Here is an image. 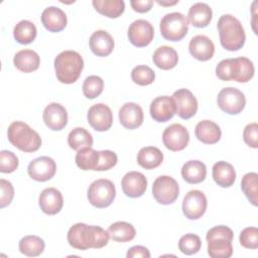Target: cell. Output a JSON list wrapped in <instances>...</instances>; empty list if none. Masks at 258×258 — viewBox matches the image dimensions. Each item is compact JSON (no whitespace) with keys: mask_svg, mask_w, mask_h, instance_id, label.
I'll use <instances>...</instances> for the list:
<instances>
[{"mask_svg":"<svg viewBox=\"0 0 258 258\" xmlns=\"http://www.w3.org/2000/svg\"><path fill=\"white\" fill-rule=\"evenodd\" d=\"M118 162L117 154L112 150H101L99 151V163L95 170L104 171L114 167Z\"/></svg>","mask_w":258,"mask_h":258,"instance_id":"cell-44","label":"cell"},{"mask_svg":"<svg viewBox=\"0 0 258 258\" xmlns=\"http://www.w3.org/2000/svg\"><path fill=\"white\" fill-rule=\"evenodd\" d=\"M8 141L24 152H34L41 146L39 134L21 121L12 122L7 130Z\"/></svg>","mask_w":258,"mask_h":258,"instance_id":"cell-5","label":"cell"},{"mask_svg":"<svg viewBox=\"0 0 258 258\" xmlns=\"http://www.w3.org/2000/svg\"><path fill=\"white\" fill-rule=\"evenodd\" d=\"M152 195L157 203L167 206L178 198L179 185L173 177L160 175L153 181Z\"/></svg>","mask_w":258,"mask_h":258,"instance_id":"cell-9","label":"cell"},{"mask_svg":"<svg viewBox=\"0 0 258 258\" xmlns=\"http://www.w3.org/2000/svg\"><path fill=\"white\" fill-rule=\"evenodd\" d=\"M109 233L100 226L77 223L68 232L69 244L78 250H88L90 248L100 249L109 242Z\"/></svg>","mask_w":258,"mask_h":258,"instance_id":"cell-1","label":"cell"},{"mask_svg":"<svg viewBox=\"0 0 258 258\" xmlns=\"http://www.w3.org/2000/svg\"><path fill=\"white\" fill-rule=\"evenodd\" d=\"M132 81L139 86H148L155 80V73L147 66H137L131 72Z\"/></svg>","mask_w":258,"mask_h":258,"instance_id":"cell-41","label":"cell"},{"mask_svg":"<svg viewBox=\"0 0 258 258\" xmlns=\"http://www.w3.org/2000/svg\"><path fill=\"white\" fill-rule=\"evenodd\" d=\"M41 22L45 29L50 32H59L67 26V15L58 7L49 6L41 13Z\"/></svg>","mask_w":258,"mask_h":258,"instance_id":"cell-23","label":"cell"},{"mask_svg":"<svg viewBox=\"0 0 258 258\" xmlns=\"http://www.w3.org/2000/svg\"><path fill=\"white\" fill-rule=\"evenodd\" d=\"M243 139L248 146L252 148L258 147V124L256 122L250 123L244 128Z\"/></svg>","mask_w":258,"mask_h":258,"instance_id":"cell-46","label":"cell"},{"mask_svg":"<svg viewBox=\"0 0 258 258\" xmlns=\"http://www.w3.org/2000/svg\"><path fill=\"white\" fill-rule=\"evenodd\" d=\"M92 4L96 11L109 18H117L125 10L123 0H93Z\"/></svg>","mask_w":258,"mask_h":258,"instance_id":"cell-33","label":"cell"},{"mask_svg":"<svg viewBox=\"0 0 258 258\" xmlns=\"http://www.w3.org/2000/svg\"><path fill=\"white\" fill-rule=\"evenodd\" d=\"M38 204L41 211L46 215H56L63 206L61 192L55 187L44 188L39 195Z\"/></svg>","mask_w":258,"mask_h":258,"instance_id":"cell-21","label":"cell"},{"mask_svg":"<svg viewBox=\"0 0 258 258\" xmlns=\"http://www.w3.org/2000/svg\"><path fill=\"white\" fill-rule=\"evenodd\" d=\"M202 247L201 238L196 234H185L178 241V249L185 255H194L200 251Z\"/></svg>","mask_w":258,"mask_h":258,"instance_id":"cell-40","label":"cell"},{"mask_svg":"<svg viewBox=\"0 0 258 258\" xmlns=\"http://www.w3.org/2000/svg\"><path fill=\"white\" fill-rule=\"evenodd\" d=\"M45 244L44 241L35 235H27L24 236L19 241V251L25 256L28 257H36L39 256L44 250Z\"/></svg>","mask_w":258,"mask_h":258,"instance_id":"cell-34","label":"cell"},{"mask_svg":"<svg viewBox=\"0 0 258 258\" xmlns=\"http://www.w3.org/2000/svg\"><path fill=\"white\" fill-rule=\"evenodd\" d=\"M90 48L97 56H108L114 49V39L112 35L105 30H97L89 40Z\"/></svg>","mask_w":258,"mask_h":258,"instance_id":"cell-24","label":"cell"},{"mask_svg":"<svg viewBox=\"0 0 258 258\" xmlns=\"http://www.w3.org/2000/svg\"><path fill=\"white\" fill-rule=\"evenodd\" d=\"M196 137L205 144H215L222 136L221 128L217 123L211 120L200 121L195 128Z\"/></svg>","mask_w":258,"mask_h":258,"instance_id":"cell-25","label":"cell"},{"mask_svg":"<svg viewBox=\"0 0 258 258\" xmlns=\"http://www.w3.org/2000/svg\"><path fill=\"white\" fill-rule=\"evenodd\" d=\"M240 244L247 249L258 248V229L256 227H247L241 231L239 236Z\"/></svg>","mask_w":258,"mask_h":258,"instance_id":"cell-43","label":"cell"},{"mask_svg":"<svg viewBox=\"0 0 258 258\" xmlns=\"http://www.w3.org/2000/svg\"><path fill=\"white\" fill-rule=\"evenodd\" d=\"M174 103L176 114L179 118L187 120L196 115L198 111V100L187 89H179L171 96Z\"/></svg>","mask_w":258,"mask_h":258,"instance_id":"cell-16","label":"cell"},{"mask_svg":"<svg viewBox=\"0 0 258 258\" xmlns=\"http://www.w3.org/2000/svg\"><path fill=\"white\" fill-rule=\"evenodd\" d=\"M87 197L92 206L98 209L107 208L115 200L116 188L110 179H96L90 184Z\"/></svg>","mask_w":258,"mask_h":258,"instance_id":"cell-8","label":"cell"},{"mask_svg":"<svg viewBox=\"0 0 258 258\" xmlns=\"http://www.w3.org/2000/svg\"><path fill=\"white\" fill-rule=\"evenodd\" d=\"M127 258H136V257H141V258H150V252L149 250L140 245H136L131 247L126 254Z\"/></svg>","mask_w":258,"mask_h":258,"instance_id":"cell-47","label":"cell"},{"mask_svg":"<svg viewBox=\"0 0 258 258\" xmlns=\"http://www.w3.org/2000/svg\"><path fill=\"white\" fill-rule=\"evenodd\" d=\"M157 3L161 6H171L174 5L176 3H178V1H173V2H163V1H157Z\"/></svg>","mask_w":258,"mask_h":258,"instance_id":"cell-49","label":"cell"},{"mask_svg":"<svg viewBox=\"0 0 258 258\" xmlns=\"http://www.w3.org/2000/svg\"><path fill=\"white\" fill-rule=\"evenodd\" d=\"M254 64L245 56L226 58L221 60L216 67V75L222 81H236L247 83L254 76Z\"/></svg>","mask_w":258,"mask_h":258,"instance_id":"cell-3","label":"cell"},{"mask_svg":"<svg viewBox=\"0 0 258 258\" xmlns=\"http://www.w3.org/2000/svg\"><path fill=\"white\" fill-rule=\"evenodd\" d=\"M233 231L227 226H216L210 229L206 239L208 242V254L212 258H229L233 254Z\"/></svg>","mask_w":258,"mask_h":258,"instance_id":"cell-6","label":"cell"},{"mask_svg":"<svg viewBox=\"0 0 258 258\" xmlns=\"http://www.w3.org/2000/svg\"><path fill=\"white\" fill-rule=\"evenodd\" d=\"M119 121L126 129L133 130L138 128L143 122L142 108L133 102L125 103L119 110Z\"/></svg>","mask_w":258,"mask_h":258,"instance_id":"cell-20","label":"cell"},{"mask_svg":"<svg viewBox=\"0 0 258 258\" xmlns=\"http://www.w3.org/2000/svg\"><path fill=\"white\" fill-rule=\"evenodd\" d=\"M213 179L221 187H230L236 180V171L233 165L226 161H218L213 165Z\"/></svg>","mask_w":258,"mask_h":258,"instance_id":"cell-26","label":"cell"},{"mask_svg":"<svg viewBox=\"0 0 258 258\" xmlns=\"http://www.w3.org/2000/svg\"><path fill=\"white\" fill-rule=\"evenodd\" d=\"M87 119L93 129L104 132L109 130L113 124V113L107 105L99 103L90 107Z\"/></svg>","mask_w":258,"mask_h":258,"instance_id":"cell-15","label":"cell"},{"mask_svg":"<svg viewBox=\"0 0 258 258\" xmlns=\"http://www.w3.org/2000/svg\"><path fill=\"white\" fill-rule=\"evenodd\" d=\"M152 60L157 68L168 71L177 64L178 54L176 50L171 46L161 45L154 51Z\"/></svg>","mask_w":258,"mask_h":258,"instance_id":"cell-29","label":"cell"},{"mask_svg":"<svg viewBox=\"0 0 258 258\" xmlns=\"http://www.w3.org/2000/svg\"><path fill=\"white\" fill-rule=\"evenodd\" d=\"M207 205V198L203 191L189 190L182 201V213L188 220H198L206 213Z\"/></svg>","mask_w":258,"mask_h":258,"instance_id":"cell-12","label":"cell"},{"mask_svg":"<svg viewBox=\"0 0 258 258\" xmlns=\"http://www.w3.org/2000/svg\"><path fill=\"white\" fill-rule=\"evenodd\" d=\"M160 33L169 41L181 40L188 31V20L179 12L165 14L160 20Z\"/></svg>","mask_w":258,"mask_h":258,"instance_id":"cell-7","label":"cell"},{"mask_svg":"<svg viewBox=\"0 0 258 258\" xmlns=\"http://www.w3.org/2000/svg\"><path fill=\"white\" fill-rule=\"evenodd\" d=\"M37 34L35 25L29 20L19 21L13 29V36L15 40L20 44L31 43Z\"/></svg>","mask_w":258,"mask_h":258,"instance_id":"cell-35","label":"cell"},{"mask_svg":"<svg viewBox=\"0 0 258 258\" xmlns=\"http://www.w3.org/2000/svg\"><path fill=\"white\" fill-rule=\"evenodd\" d=\"M130 4L134 11L138 13H145L152 8L153 1L152 0H131Z\"/></svg>","mask_w":258,"mask_h":258,"instance_id":"cell-48","label":"cell"},{"mask_svg":"<svg viewBox=\"0 0 258 258\" xmlns=\"http://www.w3.org/2000/svg\"><path fill=\"white\" fill-rule=\"evenodd\" d=\"M18 157L9 150L0 151V171L2 173H11L18 167Z\"/></svg>","mask_w":258,"mask_h":258,"instance_id":"cell-42","label":"cell"},{"mask_svg":"<svg viewBox=\"0 0 258 258\" xmlns=\"http://www.w3.org/2000/svg\"><path fill=\"white\" fill-rule=\"evenodd\" d=\"M217 103L219 108L225 113L230 115H237L244 110L246 105V98L239 89L227 87L219 92Z\"/></svg>","mask_w":258,"mask_h":258,"instance_id":"cell-10","label":"cell"},{"mask_svg":"<svg viewBox=\"0 0 258 258\" xmlns=\"http://www.w3.org/2000/svg\"><path fill=\"white\" fill-rule=\"evenodd\" d=\"M181 176L188 183H200L207 176L206 164L200 160H188L181 167Z\"/></svg>","mask_w":258,"mask_h":258,"instance_id":"cell-30","label":"cell"},{"mask_svg":"<svg viewBox=\"0 0 258 258\" xmlns=\"http://www.w3.org/2000/svg\"><path fill=\"white\" fill-rule=\"evenodd\" d=\"M241 189L248 201L256 207L258 205V174L256 172L246 173L241 180Z\"/></svg>","mask_w":258,"mask_h":258,"instance_id":"cell-38","label":"cell"},{"mask_svg":"<svg viewBox=\"0 0 258 258\" xmlns=\"http://www.w3.org/2000/svg\"><path fill=\"white\" fill-rule=\"evenodd\" d=\"M15 68L22 73H32L40 64V57L32 49H22L15 53L13 57Z\"/></svg>","mask_w":258,"mask_h":258,"instance_id":"cell-27","label":"cell"},{"mask_svg":"<svg viewBox=\"0 0 258 258\" xmlns=\"http://www.w3.org/2000/svg\"><path fill=\"white\" fill-rule=\"evenodd\" d=\"M213 11L212 8L203 2L195 3L190 6L187 13V20L195 27L204 28L208 26L212 20Z\"/></svg>","mask_w":258,"mask_h":258,"instance_id":"cell-28","label":"cell"},{"mask_svg":"<svg viewBox=\"0 0 258 258\" xmlns=\"http://www.w3.org/2000/svg\"><path fill=\"white\" fill-rule=\"evenodd\" d=\"M53 64L58 82L70 85L80 78L84 69V59L75 50H64L56 55Z\"/></svg>","mask_w":258,"mask_h":258,"instance_id":"cell-4","label":"cell"},{"mask_svg":"<svg viewBox=\"0 0 258 258\" xmlns=\"http://www.w3.org/2000/svg\"><path fill=\"white\" fill-rule=\"evenodd\" d=\"M42 119L48 129L59 131L68 124V112L62 105L58 103H50L44 108Z\"/></svg>","mask_w":258,"mask_h":258,"instance_id":"cell-18","label":"cell"},{"mask_svg":"<svg viewBox=\"0 0 258 258\" xmlns=\"http://www.w3.org/2000/svg\"><path fill=\"white\" fill-rule=\"evenodd\" d=\"M83 94L88 99H95L99 97L104 89V81L99 76H89L85 79L83 84Z\"/></svg>","mask_w":258,"mask_h":258,"instance_id":"cell-39","label":"cell"},{"mask_svg":"<svg viewBox=\"0 0 258 258\" xmlns=\"http://www.w3.org/2000/svg\"><path fill=\"white\" fill-rule=\"evenodd\" d=\"M56 171L55 161L48 156H40L31 160L27 167L28 175L36 181H47L52 178Z\"/></svg>","mask_w":258,"mask_h":258,"instance_id":"cell-14","label":"cell"},{"mask_svg":"<svg viewBox=\"0 0 258 258\" xmlns=\"http://www.w3.org/2000/svg\"><path fill=\"white\" fill-rule=\"evenodd\" d=\"M154 28L152 24L145 19L133 21L128 28L129 41L137 47L147 46L153 39Z\"/></svg>","mask_w":258,"mask_h":258,"instance_id":"cell-13","label":"cell"},{"mask_svg":"<svg viewBox=\"0 0 258 258\" xmlns=\"http://www.w3.org/2000/svg\"><path fill=\"white\" fill-rule=\"evenodd\" d=\"M189 141L187 129L178 123H173L166 127L162 133V142L164 146L171 151H180L184 149Z\"/></svg>","mask_w":258,"mask_h":258,"instance_id":"cell-11","label":"cell"},{"mask_svg":"<svg viewBox=\"0 0 258 258\" xmlns=\"http://www.w3.org/2000/svg\"><path fill=\"white\" fill-rule=\"evenodd\" d=\"M149 112L154 121L167 122L176 114L175 103L172 97L159 96L151 102Z\"/></svg>","mask_w":258,"mask_h":258,"instance_id":"cell-17","label":"cell"},{"mask_svg":"<svg viewBox=\"0 0 258 258\" xmlns=\"http://www.w3.org/2000/svg\"><path fill=\"white\" fill-rule=\"evenodd\" d=\"M188 50L196 59L206 61L213 57L215 53V45L208 36L199 34L190 39Z\"/></svg>","mask_w":258,"mask_h":258,"instance_id":"cell-22","label":"cell"},{"mask_svg":"<svg viewBox=\"0 0 258 258\" xmlns=\"http://www.w3.org/2000/svg\"><path fill=\"white\" fill-rule=\"evenodd\" d=\"M99 163V151L92 147H85L78 150L76 164L83 170H95Z\"/></svg>","mask_w":258,"mask_h":258,"instance_id":"cell-37","label":"cell"},{"mask_svg":"<svg viewBox=\"0 0 258 258\" xmlns=\"http://www.w3.org/2000/svg\"><path fill=\"white\" fill-rule=\"evenodd\" d=\"M108 233L110 238L119 243L129 242L134 239L136 235L135 228L132 224L127 222H115L111 224L108 228Z\"/></svg>","mask_w":258,"mask_h":258,"instance_id":"cell-32","label":"cell"},{"mask_svg":"<svg viewBox=\"0 0 258 258\" xmlns=\"http://www.w3.org/2000/svg\"><path fill=\"white\" fill-rule=\"evenodd\" d=\"M68 144L74 150H80L85 147H92V134L83 127H77L69 133Z\"/></svg>","mask_w":258,"mask_h":258,"instance_id":"cell-36","label":"cell"},{"mask_svg":"<svg viewBox=\"0 0 258 258\" xmlns=\"http://www.w3.org/2000/svg\"><path fill=\"white\" fill-rule=\"evenodd\" d=\"M122 190L129 198H139L143 196L147 188V179L139 171L127 172L121 180Z\"/></svg>","mask_w":258,"mask_h":258,"instance_id":"cell-19","label":"cell"},{"mask_svg":"<svg viewBox=\"0 0 258 258\" xmlns=\"http://www.w3.org/2000/svg\"><path fill=\"white\" fill-rule=\"evenodd\" d=\"M217 27L221 45L225 49L236 51L243 47L246 34L239 19L231 14H224L219 18Z\"/></svg>","mask_w":258,"mask_h":258,"instance_id":"cell-2","label":"cell"},{"mask_svg":"<svg viewBox=\"0 0 258 258\" xmlns=\"http://www.w3.org/2000/svg\"><path fill=\"white\" fill-rule=\"evenodd\" d=\"M163 161V153L154 146L142 147L137 153V163L145 169L158 167Z\"/></svg>","mask_w":258,"mask_h":258,"instance_id":"cell-31","label":"cell"},{"mask_svg":"<svg viewBox=\"0 0 258 258\" xmlns=\"http://www.w3.org/2000/svg\"><path fill=\"white\" fill-rule=\"evenodd\" d=\"M0 188H1L0 208L3 209L11 204L14 197V188L10 181L3 178L0 179Z\"/></svg>","mask_w":258,"mask_h":258,"instance_id":"cell-45","label":"cell"}]
</instances>
